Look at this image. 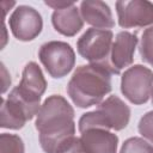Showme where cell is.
<instances>
[{
    "mask_svg": "<svg viewBox=\"0 0 153 153\" xmlns=\"http://www.w3.org/2000/svg\"><path fill=\"white\" fill-rule=\"evenodd\" d=\"M74 110L61 96H50L41 105L36 118L39 143L45 153H57L74 137Z\"/></svg>",
    "mask_w": 153,
    "mask_h": 153,
    "instance_id": "cell-1",
    "label": "cell"
},
{
    "mask_svg": "<svg viewBox=\"0 0 153 153\" xmlns=\"http://www.w3.org/2000/svg\"><path fill=\"white\" fill-rule=\"evenodd\" d=\"M111 74L108 67L91 63L80 66L71 78L67 92L79 108H88L102 102L111 91Z\"/></svg>",
    "mask_w": 153,
    "mask_h": 153,
    "instance_id": "cell-2",
    "label": "cell"
},
{
    "mask_svg": "<svg viewBox=\"0 0 153 153\" xmlns=\"http://www.w3.org/2000/svg\"><path fill=\"white\" fill-rule=\"evenodd\" d=\"M129 118L130 109L128 105L117 96H110L102 102L96 110L81 116L79 130L80 133L92 128L121 130L127 127Z\"/></svg>",
    "mask_w": 153,
    "mask_h": 153,
    "instance_id": "cell-3",
    "label": "cell"
},
{
    "mask_svg": "<svg viewBox=\"0 0 153 153\" xmlns=\"http://www.w3.org/2000/svg\"><path fill=\"white\" fill-rule=\"evenodd\" d=\"M47 87V81L37 63L29 62L23 71L22 80L11 92L10 97L18 100L27 111L30 118L38 114L41 109V97Z\"/></svg>",
    "mask_w": 153,
    "mask_h": 153,
    "instance_id": "cell-4",
    "label": "cell"
},
{
    "mask_svg": "<svg viewBox=\"0 0 153 153\" xmlns=\"http://www.w3.org/2000/svg\"><path fill=\"white\" fill-rule=\"evenodd\" d=\"M76 48L84 59L91 63L105 66L114 73L110 65V53L112 48V32L110 30L88 29L78 39Z\"/></svg>",
    "mask_w": 153,
    "mask_h": 153,
    "instance_id": "cell-5",
    "label": "cell"
},
{
    "mask_svg": "<svg viewBox=\"0 0 153 153\" xmlns=\"http://www.w3.org/2000/svg\"><path fill=\"white\" fill-rule=\"evenodd\" d=\"M38 57L53 78L67 75L75 63V54L71 45L60 41L44 43L39 48Z\"/></svg>",
    "mask_w": 153,
    "mask_h": 153,
    "instance_id": "cell-6",
    "label": "cell"
},
{
    "mask_svg": "<svg viewBox=\"0 0 153 153\" xmlns=\"http://www.w3.org/2000/svg\"><path fill=\"white\" fill-rule=\"evenodd\" d=\"M153 72L141 65L128 68L121 80V91L134 104H143L148 100L153 88Z\"/></svg>",
    "mask_w": 153,
    "mask_h": 153,
    "instance_id": "cell-7",
    "label": "cell"
},
{
    "mask_svg": "<svg viewBox=\"0 0 153 153\" xmlns=\"http://www.w3.org/2000/svg\"><path fill=\"white\" fill-rule=\"evenodd\" d=\"M43 22L41 14L30 6H19L10 17L12 33L19 41H31L42 30Z\"/></svg>",
    "mask_w": 153,
    "mask_h": 153,
    "instance_id": "cell-8",
    "label": "cell"
},
{
    "mask_svg": "<svg viewBox=\"0 0 153 153\" xmlns=\"http://www.w3.org/2000/svg\"><path fill=\"white\" fill-rule=\"evenodd\" d=\"M118 23L122 27H136L153 24V4L145 0L117 1Z\"/></svg>",
    "mask_w": 153,
    "mask_h": 153,
    "instance_id": "cell-9",
    "label": "cell"
},
{
    "mask_svg": "<svg viewBox=\"0 0 153 153\" xmlns=\"http://www.w3.org/2000/svg\"><path fill=\"white\" fill-rule=\"evenodd\" d=\"M137 38L134 33L122 31L116 36L110 53V65L115 74H118L122 68L128 67L133 62Z\"/></svg>",
    "mask_w": 153,
    "mask_h": 153,
    "instance_id": "cell-10",
    "label": "cell"
},
{
    "mask_svg": "<svg viewBox=\"0 0 153 153\" xmlns=\"http://www.w3.org/2000/svg\"><path fill=\"white\" fill-rule=\"evenodd\" d=\"M81 145L86 153H116L118 137L102 128H92L81 133Z\"/></svg>",
    "mask_w": 153,
    "mask_h": 153,
    "instance_id": "cell-11",
    "label": "cell"
},
{
    "mask_svg": "<svg viewBox=\"0 0 153 153\" xmlns=\"http://www.w3.org/2000/svg\"><path fill=\"white\" fill-rule=\"evenodd\" d=\"M81 17L86 23L94 26V29L106 30L115 25L110 7L99 0L82 1L80 5Z\"/></svg>",
    "mask_w": 153,
    "mask_h": 153,
    "instance_id": "cell-12",
    "label": "cell"
},
{
    "mask_svg": "<svg viewBox=\"0 0 153 153\" xmlns=\"http://www.w3.org/2000/svg\"><path fill=\"white\" fill-rule=\"evenodd\" d=\"M51 22L55 30L65 36H74L82 27V18L74 4L65 8L55 10L51 16Z\"/></svg>",
    "mask_w": 153,
    "mask_h": 153,
    "instance_id": "cell-13",
    "label": "cell"
},
{
    "mask_svg": "<svg viewBox=\"0 0 153 153\" xmlns=\"http://www.w3.org/2000/svg\"><path fill=\"white\" fill-rule=\"evenodd\" d=\"M31 120L25 108L14 98L7 97V99L2 98L1 103V127L10 129H19L23 128L25 122Z\"/></svg>",
    "mask_w": 153,
    "mask_h": 153,
    "instance_id": "cell-14",
    "label": "cell"
},
{
    "mask_svg": "<svg viewBox=\"0 0 153 153\" xmlns=\"http://www.w3.org/2000/svg\"><path fill=\"white\" fill-rule=\"evenodd\" d=\"M0 153H24L23 140L13 134H1L0 136Z\"/></svg>",
    "mask_w": 153,
    "mask_h": 153,
    "instance_id": "cell-15",
    "label": "cell"
},
{
    "mask_svg": "<svg viewBox=\"0 0 153 153\" xmlns=\"http://www.w3.org/2000/svg\"><path fill=\"white\" fill-rule=\"evenodd\" d=\"M140 55L145 62L153 66V26L146 29L142 33L140 42Z\"/></svg>",
    "mask_w": 153,
    "mask_h": 153,
    "instance_id": "cell-16",
    "label": "cell"
},
{
    "mask_svg": "<svg viewBox=\"0 0 153 153\" xmlns=\"http://www.w3.org/2000/svg\"><path fill=\"white\" fill-rule=\"evenodd\" d=\"M120 153H153V147L140 137H130L124 141Z\"/></svg>",
    "mask_w": 153,
    "mask_h": 153,
    "instance_id": "cell-17",
    "label": "cell"
},
{
    "mask_svg": "<svg viewBox=\"0 0 153 153\" xmlns=\"http://www.w3.org/2000/svg\"><path fill=\"white\" fill-rule=\"evenodd\" d=\"M139 131L148 141L153 143V111L143 115L139 122Z\"/></svg>",
    "mask_w": 153,
    "mask_h": 153,
    "instance_id": "cell-18",
    "label": "cell"
},
{
    "mask_svg": "<svg viewBox=\"0 0 153 153\" xmlns=\"http://www.w3.org/2000/svg\"><path fill=\"white\" fill-rule=\"evenodd\" d=\"M57 153H86L82 145H81V141H80V137H72Z\"/></svg>",
    "mask_w": 153,
    "mask_h": 153,
    "instance_id": "cell-19",
    "label": "cell"
},
{
    "mask_svg": "<svg viewBox=\"0 0 153 153\" xmlns=\"http://www.w3.org/2000/svg\"><path fill=\"white\" fill-rule=\"evenodd\" d=\"M1 75H2V92H5L11 84V78H10V74L7 73L4 63H1Z\"/></svg>",
    "mask_w": 153,
    "mask_h": 153,
    "instance_id": "cell-20",
    "label": "cell"
},
{
    "mask_svg": "<svg viewBox=\"0 0 153 153\" xmlns=\"http://www.w3.org/2000/svg\"><path fill=\"white\" fill-rule=\"evenodd\" d=\"M73 2H66V1H61V2H54V1H45V5L53 7L54 10H59V8H65L71 6Z\"/></svg>",
    "mask_w": 153,
    "mask_h": 153,
    "instance_id": "cell-21",
    "label": "cell"
},
{
    "mask_svg": "<svg viewBox=\"0 0 153 153\" xmlns=\"http://www.w3.org/2000/svg\"><path fill=\"white\" fill-rule=\"evenodd\" d=\"M151 96H152V103H153V88H152V93H151Z\"/></svg>",
    "mask_w": 153,
    "mask_h": 153,
    "instance_id": "cell-22",
    "label": "cell"
}]
</instances>
